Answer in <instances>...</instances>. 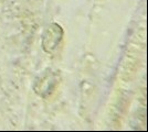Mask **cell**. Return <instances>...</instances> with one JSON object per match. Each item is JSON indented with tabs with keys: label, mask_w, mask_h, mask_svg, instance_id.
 Wrapping results in <instances>:
<instances>
[{
	"label": "cell",
	"mask_w": 148,
	"mask_h": 132,
	"mask_svg": "<svg viewBox=\"0 0 148 132\" xmlns=\"http://www.w3.org/2000/svg\"><path fill=\"white\" fill-rule=\"evenodd\" d=\"M59 82H60L59 73L48 69L36 81L33 89L39 96L44 98V97L50 96L56 90V88L59 85Z\"/></svg>",
	"instance_id": "cell-2"
},
{
	"label": "cell",
	"mask_w": 148,
	"mask_h": 132,
	"mask_svg": "<svg viewBox=\"0 0 148 132\" xmlns=\"http://www.w3.org/2000/svg\"><path fill=\"white\" fill-rule=\"evenodd\" d=\"M63 39V29L60 24L56 22L49 24L45 28L43 35H42V47L43 51L48 54L54 53Z\"/></svg>",
	"instance_id": "cell-1"
}]
</instances>
